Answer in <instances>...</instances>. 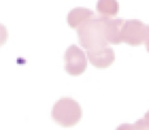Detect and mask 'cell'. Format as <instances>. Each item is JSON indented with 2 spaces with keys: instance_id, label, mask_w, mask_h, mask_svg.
<instances>
[{
  "instance_id": "cell-1",
  "label": "cell",
  "mask_w": 149,
  "mask_h": 130,
  "mask_svg": "<svg viewBox=\"0 0 149 130\" xmlns=\"http://www.w3.org/2000/svg\"><path fill=\"white\" fill-rule=\"evenodd\" d=\"M77 29L79 43L86 53L98 51L109 46L104 17H93Z\"/></svg>"
},
{
  "instance_id": "cell-2",
  "label": "cell",
  "mask_w": 149,
  "mask_h": 130,
  "mask_svg": "<svg viewBox=\"0 0 149 130\" xmlns=\"http://www.w3.org/2000/svg\"><path fill=\"white\" fill-rule=\"evenodd\" d=\"M82 115L80 104L71 98H61L55 102L51 112L52 118L56 124L64 127H71L78 124Z\"/></svg>"
},
{
  "instance_id": "cell-3",
  "label": "cell",
  "mask_w": 149,
  "mask_h": 130,
  "mask_svg": "<svg viewBox=\"0 0 149 130\" xmlns=\"http://www.w3.org/2000/svg\"><path fill=\"white\" fill-rule=\"evenodd\" d=\"M149 25L140 20L131 19L125 21L121 32L122 42L132 46L149 43Z\"/></svg>"
},
{
  "instance_id": "cell-4",
  "label": "cell",
  "mask_w": 149,
  "mask_h": 130,
  "mask_svg": "<svg viewBox=\"0 0 149 130\" xmlns=\"http://www.w3.org/2000/svg\"><path fill=\"white\" fill-rule=\"evenodd\" d=\"M65 70L70 75L82 74L87 67V59L84 51L75 44L68 48L64 54Z\"/></svg>"
},
{
  "instance_id": "cell-5",
  "label": "cell",
  "mask_w": 149,
  "mask_h": 130,
  "mask_svg": "<svg viewBox=\"0 0 149 130\" xmlns=\"http://www.w3.org/2000/svg\"><path fill=\"white\" fill-rule=\"evenodd\" d=\"M106 24V40L108 43L118 44L122 43L121 32L125 20L122 19H111L104 17Z\"/></svg>"
},
{
  "instance_id": "cell-6",
  "label": "cell",
  "mask_w": 149,
  "mask_h": 130,
  "mask_svg": "<svg viewBox=\"0 0 149 130\" xmlns=\"http://www.w3.org/2000/svg\"><path fill=\"white\" fill-rule=\"evenodd\" d=\"M94 12L88 8L77 7L69 12L67 21L70 27L77 29L81 24L93 17Z\"/></svg>"
},
{
  "instance_id": "cell-7",
  "label": "cell",
  "mask_w": 149,
  "mask_h": 130,
  "mask_svg": "<svg viewBox=\"0 0 149 130\" xmlns=\"http://www.w3.org/2000/svg\"><path fill=\"white\" fill-rule=\"evenodd\" d=\"M96 9L100 16L111 18L118 14L119 4L117 0H98Z\"/></svg>"
},
{
  "instance_id": "cell-8",
  "label": "cell",
  "mask_w": 149,
  "mask_h": 130,
  "mask_svg": "<svg viewBox=\"0 0 149 130\" xmlns=\"http://www.w3.org/2000/svg\"><path fill=\"white\" fill-rule=\"evenodd\" d=\"M149 112L134 124H122L116 130H149Z\"/></svg>"
},
{
  "instance_id": "cell-9",
  "label": "cell",
  "mask_w": 149,
  "mask_h": 130,
  "mask_svg": "<svg viewBox=\"0 0 149 130\" xmlns=\"http://www.w3.org/2000/svg\"><path fill=\"white\" fill-rule=\"evenodd\" d=\"M8 38L7 28L3 24H0V47L6 42Z\"/></svg>"
}]
</instances>
